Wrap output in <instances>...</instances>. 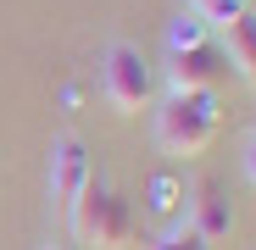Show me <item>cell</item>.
<instances>
[{"label": "cell", "mask_w": 256, "mask_h": 250, "mask_svg": "<svg viewBox=\"0 0 256 250\" xmlns=\"http://www.w3.org/2000/svg\"><path fill=\"white\" fill-rule=\"evenodd\" d=\"M223 128V106L212 89H173L162 106H156V145L178 161H195L212 150Z\"/></svg>", "instance_id": "cell-1"}, {"label": "cell", "mask_w": 256, "mask_h": 250, "mask_svg": "<svg viewBox=\"0 0 256 250\" xmlns=\"http://www.w3.org/2000/svg\"><path fill=\"white\" fill-rule=\"evenodd\" d=\"M167 78L173 89H218L228 78V50L218 28H206L195 11L167 28Z\"/></svg>", "instance_id": "cell-2"}, {"label": "cell", "mask_w": 256, "mask_h": 250, "mask_svg": "<svg viewBox=\"0 0 256 250\" xmlns=\"http://www.w3.org/2000/svg\"><path fill=\"white\" fill-rule=\"evenodd\" d=\"M67 228L78 234V245H90V250H122L128 239H134V206H128L122 189H112L106 178H90V189L78 195Z\"/></svg>", "instance_id": "cell-3"}, {"label": "cell", "mask_w": 256, "mask_h": 250, "mask_svg": "<svg viewBox=\"0 0 256 250\" xmlns=\"http://www.w3.org/2000/svg\"><path fill=\"white\" fill-rule=\"evenodd\" d=\"M100 89H106V100H112L122 117H134V111H145V106H150V95H156V67L140 56V45L117 39V45H106Z\"/></svg>", "instance_id": "cell-4"}, {"label": "cell", "mask_w": 256, "mask_h": 250, "mask_svg": "<svg viewBox=\"0 0 256 250\" xmlns=\"http://www.w3.org/2000/svg\"><path fill=\"white\" fill-rule=\"evenodd\" d=\"M90 178H95V161H90V150H84V139L62 134L50 145V200H56L62 223H72V206H78L84 189H90Z\"/></svg>", "instance_id": "cell-5"}, {"label": "cell", "mask_w": 256, "mask_h": 250, "mask_svg": "<svg viewBox=\"0 0 256 250\" xmlns=\"http://www.w3.org/2000/svg\"><path fill=\"white\" fill-rule=\"evenodd\" d=\"M190 212H195V217H190V228H195L206 245H212V239H223V234L234 228V212H228L223 189L212 184V178H200V184L190 189Z\"/></svg>", "instance_id": "cell-6"}, {"label": "cell", "mask_w": 256, "mask_h": 250, "mask_svg": "<svg viewBox=\"0 0 256 250\" xmlns=\"http://www.w3.org/2000/svg\"><path fill=\"white\" fill-rule=\"evenodd\" d=\"M228 39H223V50H228V67L250 83V89H256V17L245 11V17H234L228 28H223Z\"/></svg>", "instance_id": "cell-7"}, {"label": "cell", "mask_w": 256, "mask_h": 250, "mask_svg": "<svg viewBox=\"0 0 256 250\" xmlns=\"http://www.w3.org/2000/svg\"><path fill=\"white\" fill-rule=\"evenodd\" d=\"M190 11H195L206 28H228L234 17H245V11H250V0H190Z\"/></svg>", "instance_id": "cell-8"}, {"label": "cell", "mask_w": 256, "mask_h": 250, "mask_svg": "<svg viewBox=\"0 0 256 250\" xmlns=\"http://www.w3.org/2000/svg\"><path fill=\"white\" fill-rule=\"evenodd\" d=\"M156 250H212V245H206L190 223H178V228H167V234H162V245H156Z\"/></svg>", "instance_id": "cell-9"}, {"label": "cell", "mask_w": 256, "mask_h": 250, "mask_svg": "<svg viewBox=\"0 0 256 250\" xmlns=\"http://www.w3.org/2000/svg\"><path fill=\"white\" fill-rule=\"evenodd\" d=\"M173 206H178V178L162 173V178L150 184V212H173Z\"/></svg>", "instance_id": "cell-10"}, {"label": "cell", "mask_w": 256, "mask_h": 250, "mask_svg": "<svg viewBox=\"0 0 256 250\" xmlns=\"http://www.w3.org/2000/svg\"><path fill=\"white\" fill-rule=\"evenodd\" d=\"M245 173H250V184H256V139H250V150H245Z\"/></svg>", "instance_id": "cell-11"}]
</instances>
